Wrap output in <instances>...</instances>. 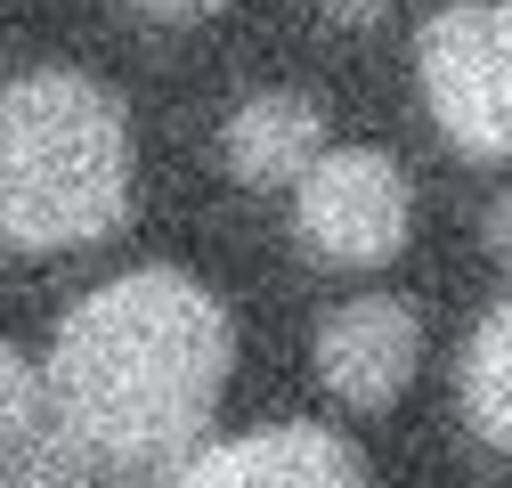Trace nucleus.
Returning <instances> with one entry per match:
<instances>
[{"label":"nucleus","mask_w":512,"mask_h":488,"mask_svg":"<svg viewBox=\"0 0 512 488\" xmlns=\"http://www.w3.org/2000/svg\"><path fill=\"white\" fill-rule=\"evenodd\" d=\"M236 366V326L220 293L187 269H122L82 293L41 358L49 423L90 472L179 480L212 448V415Z\"/></svg>","instance_id":"obj_1"},{"label":"nucleus","mask_w":512,"mask_h":488,"mask_svg":"<svg viewBox=\"0 0 512 488\" xmlns=\"http://www.w3.org/2000/svg\"><path fill=\"white\" fill-rule=\"evenodd\" d=\"M131 212V114L82 66L0 82V244L66 253Z\"/></svg>","instance_id":"obj_2"},{"label":"nucleus","mask_w":512,"mask_h":488,"mask_svg":"<svg viewBox=\"0 0 512 488\" xmlns=\"http://www.w3.org/2000/svg\"><path fill=\"white\" fill-rule=\"evenodd\" d=\"M415 74L431 122L464 155L512 163V25L496 0H447L415 33Z\"/></svg>","instance_id":"obj_3"},{"label":"nucleus","mask_w":512,"mask_h":488,"mask_svg":"<svg viewBox=\"0 0 512 488\" xmlns=\"http://www.w3.org/2000/svg\"><path fill=\"white\" fill-rule=\"evenodd\" d=\"M301 244L334 269H382L407 244L415 196H407V171L382 155V147H326L301 171Z\"/></svg>","instance_id":"obj_4"},{"label":"nucleus","mask_w":512,"mask_h":488,"mask_svg":"<svg viewBox=\"0 0 512 488\" xmlns=\"http://www.w3.org/2000/svg\"><path fill=\"white\" fill-rule=\"evenodd\" d=\"M415 358H423V326L391 293H358L317 326V383L342 407H391L415 383Z\"/></svg>","instance_id":"obj_5"},{"label":"nucleus","mask_w":512,"mask_h":488,"mask_svg":"<svg viewBox=\"0 0 512 488\" xmlns=\"http://www.w3.org/2000/svg\"><path fill=\"white\" fill-rule=\"evenodd\" d=\"M171 488H366V456L326 423H269L196 448Z\"/></svg>","instance_id":"obj_6"},{"label":"nucleus","mask_w":512,"mask_h":488,"mask_svg":"<svg viewBox=\"0 0 512 488\" xmlns=\"http://www.w3.org/2000/svg\"><path fill=\"white\" fill-rule=\"evenodd\" d=\"M0 488H98V472L57 440L41 366L17 358V342H0Z\"/></svg>","instance_id":"obj_7"},{"label":"nucleus","mask_w":512,"mask_h":488,"mask_svg":"<svg viewBox=\"0 0 512 488\" xmlns=\"http://www.w3.org/2000/svg\"><path fill=\"white\" fill-rule=\"evenodd\" d=\"M326 155V106L309 90H252L228 114V171L252 188H285Z\"/></svg>","instance_id":"obj_8"},{"label":"nucleus","mask_w":512,"mask_h":488,"mask_svg":"<svg viewBox=\"0 0 512 488\" xmlns=\"http://www.w3.org/2000/svg\"><path fill=\"white\" fill-rule=\"evenodd\" d=\"M464 415L480 440L512 448V301H496L464 342Z\"/></svg>","instance_id":"obj_9"},{"label":"nucleus","mask_w":512,"mask_h":488,"mask_svg":"<svg viewBox=\"0 0 512 488\" xmlns=\"http://www.w3.org/2000/svg\"><path fill=\"white\" fill-rule=\"evenodd\" d=\"M131 9H139L147 25H196V17H212V9H228V0H131Z\"/></svg>","instance_id":"obj_10"},{"label":"nucleus","mask_w":512,"mask_h":488,"mask_svg":"<svg viewBox=\"0 0 512 488\" xmlns=\"http://www.w3.org/2000/svg\"><path fill=\"white\" fill-rule=\"evenodd\" d=\"M488 244H496V253L512 261V188H504V196L488 204Z\"/></svg>","instance_id":"obj_11"},{"label":"nucleus","mask_w":512,"mask_h":488,"mask_svg":"<svg viewBox=\"0 0 512 488\" xmlns=\"http://www.w3.org/2000/svg\"><path fill=\"white\" fill-rule=\"evenodd\" d=\"M334 17H342V25H374L382 0H334Z\"/></svg>","instance_id":"obj_12"},{"label":"nucleus","mask_w":512,"mask_h":488,"mask_svg":"<svg viewBox=\"0 0 512 488\" xmlns=\"http://www.w3.org/2000/svg\"><path fill=\"white\" fill-rule=\"evenodd\" d=\"M496 9H504V25H512V0H496Z\"/></svg>","instance_id":"obj_13"}]
</instances>
